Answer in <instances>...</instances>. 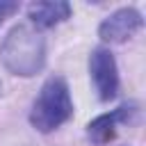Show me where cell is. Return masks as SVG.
<instances>
[{
	"label": "cell",
	"instance_id": "obj_5",
	"mask_svg": "<svg viewBox=\"0 0 146 146\" xmlns=\"http://www.w3.org/2000/svg\"><path fill=\"white\" fill-rule=\"evenodd\" d=\"M132 114V107L121 105L112 112H105L100 116H96L89 125H87V137L96 144V146H105L116 137V123L119 121H128Z\"/></svg>",
	"mask_w": 146,
	"mask_h": 146
},
{
	"label": "cell",
	"instance_id": "obj_1",
	"mask_svg": "<svg viewBox=\"0 0 146 146\" xmlns=\"http://www.w3.org/2000/svg\"><path fill=\"white\" fill-rule=\"evenodd\" d=\"M0 64L21 78H32L46 66V39L30 25H14L0 43Z\"/></svg>",
	"mask_w": 146,
	"mask_h": 146
},
{
	"label": "cell",
	"instance_id": "obj_3",
	"mask_svg": "<svg viewBox=\"0 0 146 146\" xmlns=\"http://www.w3.org/2000/svg\"><path fill=\"white\" fill-rule=\"evenodd\" d=\"M89 75L94 82V89L100 100H112L119 91V68L116 59L107 48L91 50L89 57Z\"/></svg>",
	"mask_w": 146,
	"mask_h": 146
},
{
	"label": "cell",
	"instance_id": "obj_7",
	"mask_svg": "<svg viewBox=\"0 0 146 146\" xmlns=\"http://www.w3.org/2000/svg\"><path fill=\"white\" fill-rule=\"evenodd\" d=\"M16 9H18V5H16V2H9V0H0V25H2V21H5L7 16H11Z\"/></svg>",
	"mask_w": 146,
	"mask_h": 146
},
{
	"label": "cell",
	"instance_id": "obj_4",
	"mask_svg": "<svg viewBox=\"0 0 146 146\" xmlns=\"http://www.w3.org/2000/svg\"><path fill=\"white\" fill-rule=\"evenodd\" d=\"M141 27V14L132 7L116 9L98 25V36L107 43H123Z\"/></svg>",
	"mask_w": 146,
	"mask_h": 146
},
{
	"label": "cell",
	"instance_id": "obj_2",
	"mask_svg": "<svg viewBox=\"0 0 146 146\" xmlns=\"http://www.w3.org/2000/svg\"><path fill=\"white\" fill-rule=\"evenodd\" d=\"M71 114H73V100L66 80L62 75L48 78L30 110L32 128H36L39 132H52L62 123H66Z\"/></svg>",
	"mask_w": 146,
	"mask_h": 146
},
{
	"label": "cell",
	"instance_id": "obj_6",
	"mask_svg": "<svg viewBox=\"0 0 146 146\" xmlns=\"http://www.w3.org/2000/svg\"><path fill=\"white\" fill-rule=\"evenodd\" d=\"M68 16H71V5L64 2V0H55V2L50 0V2H32V5H27V18L36 27H41V30L55 27L57 23L66 21Z\"/></svg>",
	"mask_w": 146,
	"mask_h": 146
}]
</instances>
